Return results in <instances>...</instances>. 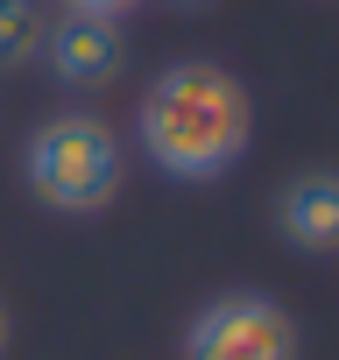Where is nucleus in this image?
Returning <instances> with one entry per match:
<instances>
[{"mask_svg":"<svg viewBox=\"0 0 339 360\" xmlns=\"http://www.w3.org/2000/svg\"><path fill=\"white\" fill-rule=\"evenodd\" d=\"M43 57H50L57 85H71V92L113 85V71H120V22L57 15V22H43Z\"/></svg>","mask_w":339,"mask_h":360,"instance_id":"nucleus-4","label":"nucleus"},{"mask_svg":"<svg viewBox=\"0 0 339 360\" xmlns=\"http://www.w3.org/2000/svg\"><path fill=\"white\" fill-rule=\"evenodd\" d=\"M276 233L297 255H332L339 248V169H304L276 198Z\"/></svg>","mask_w":339,"mask_h":360,"instance_id":"nucleus-5","label":"nucleus"},{"mask_svg":"<svg viewBox=\"0 0 339 360\" xmlns=\"http://www.w3.org/2000/svg\"><path fill=\"white\" fill-rule=\"evenodd\" d=\"M134 141L170 184H212L255 141V99H248V85L226 64L184 57L141 92Z\"/></svg>","mask_w":339,"mask_h":360,"instance_id":"nucleus-1","label":"nucleus"},{"mask_svg":"<svg viewBox=\"0 0 339 360\" xmlns=\"http://www.w3.org/2000/svg\"><path fill=\"white\" fill-rule=\"evenodd\" d=\"M43 50V8L36 0H0V71L29 64Z\"/></svg>","mask_w":339,"mask_h":360,"instance_id":"nucleus-6","label":"nucleus"},{"mask_svg":"<svg viewBox=\"0 0 339 360\" xmlns=\"http://www.w3.org/2000/svg\"><path fill=\"white\" fill-rule=\"evenodd\" d=\"M184 360H297V318L262 290L212 297L184 325Z\"/></svg>","mask_w":339,"mask_h":360,"instance_id":"nucleus-3","label":"nucleus"},{"mask_svg":"<svg viewBox=\"0 0 339 360\" xmlns=\"http://www.w3.org/2000/svg\"><path fill=\"white\" fill-rule=\"evenodd\" d=\"M177 8H212V0H177Z\"/></svg>","mask_w":339,"mask_h":360,"instance_id":"nucleus-9","label":"nucleus"},{"mask_svg":"<svg viewBox=\"0 0 339 360\" xmlns=\"http://www.w3.org/2000/svg\"><path fill=\"white\" fill-rule=\"evenodd\" d=\"M64 15H99V22H120V15H134L141 0H57Z\"/></svg>","mask_w":339,"mask_h":360,"instance_id":"nucleus-7","label":"nucleus"},{"mask_svg":"<svg viewBox=\"0 0 339 360\" xmlns=\"http://www.w3.org/2000/svg\"><path fill=\"white\" fill-rule=\"evenodd\" d=\"M22 184L50 212H106L120 191V134L99 113H50L22 148Z\"/></svg>","mask_w":339,"mask_h":360,"instance_id":"nucleus-2","label":"nucleus"},{"mask_svg":"<svg viewBox=\"0 0 339 360\" xmlns=\"http://www.w3.org/2000/svg\"><path fill=\"white\" fill-rule=\"evenodd\" d=\"M0 353H8V304H0Z\"/></svg>","mask_w":339,"mask_h":360,"instance_id":"nucleus-8","label":"nucleus"}]
</instances>
